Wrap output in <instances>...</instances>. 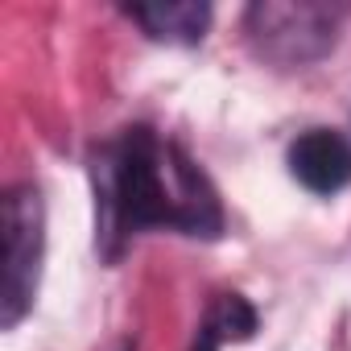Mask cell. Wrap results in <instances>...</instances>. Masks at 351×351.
Masks as SVG:
<instances>
[{"label":"cell","instance_id":"cell-6","mask_svg":"<svg viewBox=\"0 0 351 351\" xmlns=\"http://www.w3.org/2000/svg\"><path fill=\"white\" fill-rule=\"evenodd\" d=\"M252 330H256V310H252L240 293H223V298L211 306V314H207V322H203V330H199L195 351H219L228 339H248Z\"/></svg>","mask_w":351,"mask_h":351},{"label":"cell","instance_id":"cell-2","mask_svg":"<svg viewBox=\"0 0 351 351\" xmlns=\"http://www.w3.org/2000/svg\"><path fill=\"white\" fill-rule=\"evenodd\" d=\"M347 9L343 5H318V0H265L244 13V34L252 50L281 66V71H302L330 54L339 25Z\"/></svg>","mask_w":351,"mask_h":351},{"label":"cell","instance_id":"cell-5","mask_svg":"<svg viewBox=\"0 0 351 351\" xmlns=\"http://www.w3.org/2000/svg\"><path fill=\"white\" fill-rule=\"evenodd\" d=\"M128 17L145 25L149 38L173 42V46H195L207 34L211 9L195 0H165V5H128Z\"/></svg>","mask_w":351,"mask_h":351},{"label":"cell","instance_id":"cell-3","mask_svg":"<svg viewBox=\"0 0 351 351\" xmlns=\"http://www.w3.org/2000/svg\"><path fill=\"white\" fill-rule=\"evenodd\" d=\"M5 228V277H0V326H17L38 293L42 248H46V211L34 186H13L0 207Z\"/></svg>","mask_w":351,"mask_h":351},{"label":"cell","instance_id":"cell-1","mask_svg":"<svg viewBox=\"0 0 351 351\" xmlns=\"http://www.w3.org/2000/svg\"><path fill=\"white\" fill-rule=\"evenodd\" d=\"M99 182V240L116 256L120 244L145 228H173L182 236H219L223 211L203 169L153 128H128L104 149Z\"/></svg>","mask_w":351,"mask_h":351},{"label":"cell","instance_id":"cell-4","mask_svg":"<svg viewBox=\"0 0 351 351\" xmlns=\"http://www.w3.org/2000/svg\"><path fill=\"white\" fill-rule=\"evenodd\" d=\"M289 169L310 195H339L351 182V141L330 128H310L293 141Z\"/></svg>","mask_w":351,"mask_h":351}]
</instances>
